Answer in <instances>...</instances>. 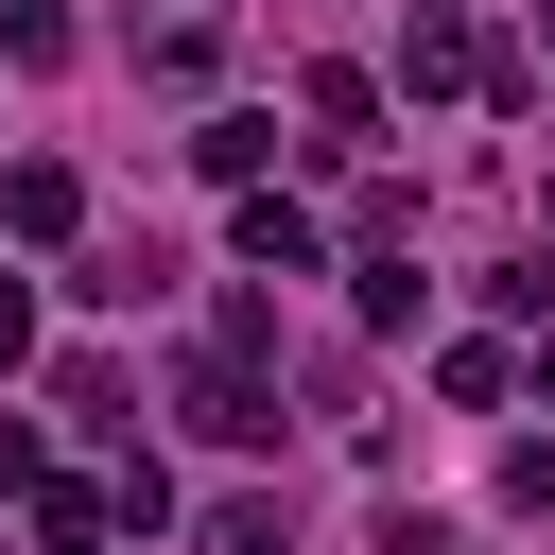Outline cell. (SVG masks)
<instances>
[{"label": "cell", "instance_id": "obj_6", "mask_svg": "<svg viewBox=\"0 0 555 555\" xmlns=\"http://www.w3.org/2000/svg\"><path fill=\"white\" fill-rule=\"evenodd\" d=\"M208 52H225V0H156L139 17V69L156 87H208Z\"/></svg>", "mask_w": 555, "mask_h": 555}, {"label": "cell", "instance_id": "obj_15", "mask_svg": "<svg viewBox=\"0 0 555 555\" xmlns=\"http://www.w3.org/2000/svg\"><path fill=\"white\" fill-rule=\"evenodd\" d=\"M538 399H555V347H538Z\"/></svg>", "mask_w": 555, "mask_h": 555}, {"label": "cell", "instance_id": "obj_4", "mask_svg": "<svg viewBox=\"0 0 555 555\" xmlns=\"http://www.w3.org/2000/svg\"><path fill=\"white\" fill-rule=\"evenodd\" d=\"M0 225H17V243H69V225H87V173H69V156H17V173H0Z\"/></svg>", "mask_w": 555, "mask_h": 555}, {"label": "cell", "instance_id": "obj_13", "mask_svg": "<svg viewBox=\"0 0 555 555\" xmlns=\"http://www.w3.org/2000/svg\"><path fill=\"white\" fill-rule=\"evenodd\" d=\"M0 486H17V503L52 486V451H35V416H0Z\"/></svg>", "mask_w": 555, "mask_h": 555}, {"label": "cell", "instance_id": "obj_5", "mask_svg": "<svg viewBox=\"0 0 555 555\" xmlns=\"http://www.w3.org/2000/svg\"><path fill=\"white\" fill-rule=\"evenodd\" d=\"M225 243H243V278H312V260H330L295 191H243V225H225Z\"/></svg>", "mask_w": 555, "mask_h": 555}, {"label": "cell", "instance_id": "obj_7", "mask_svg": "<svg viewBox=\"0 0 555 555\" xmlns=\"http://www.w3.org/2000/svg\"><path fill=\"white\" fill-rule=\"evenodd\" d=\"M104 538H121L104 486H35V555H104Z\"/></svg>", "mask_w": 555, "mask_h": 555}, {"label": "cell", "instance_id": "obj_1", "mask_svg": "<svg viewBox=\"0 0 555 555\" xmlns=\"http://www.w3.org/2000/svg\"><path fill=\"white\" fill-rule=\"evenodd\" d=\"M173 416H191L208 451H278V382H260V364H225V347H191V382H173Z\"/></svg>", "mask_w": 555, "mask_h": 555}, {"label": "cell", "instance_id": "obj_8", "mask_svg": "<svg viewBox=\"0 0 555 555\" xmlns=\"http://www.w3.org/2000/svg\"><path fill=\"white\" fill-rule=\"evenodd\" d=\"M52 416H87V434H139V416H121V364H104V347H69V364H52Z\"/></svg>", "mask_w": 555, "mask_h": 555}, {"label": "cell", "instance_id": "obj_3", "mask_svg": "<svg viewBox=\"0 0 555 555\" xmlns=\"http://www.w3.org/2000/svg\"><path fill=\"white\" fill-rule=\"evenodd\" d=\"M295 121H312V156H364V139H382V69H312Z\"/></svg>", "mask_w": 555, "mask_h": 555}, {"label": "cell", "instance_id": "obj_12", "mask_svg": "<svg viewBox=\"0 0 555 555\" xmlns=\"http://www.w3.org/2000/svg\"><path fill=\"white\" fill-rule=\"evenodd\" d=\"M208 555H295V538H278V503H208Z\"/></svg>", "mask_w": 555, "mask_h": 555}, {"label": "cell", "instance_id": "obj_9", "mask_svg": "<svg viewBox=\"0 0 555 555\" xmlns=\"http://www.w3.org/2000/svg\"><path fill=\"white\" fill-rule=\"evenodd\" d=\"M260 156H278V121H260V104H243V121H208V139H191V173H225V191H260Z\"/></svg>", "mask_w": 555, "mask_h": 555}, {"label": "cell", "instance_id": "obj_14", "mask_svg": "<svg viewBox=\"0 0 555 555\" xmlns=\"http://www.w3.org/2000/svg\"><path fill=\"white\" fill-rule=\"evenodd\" d=\"M17 347H35V295H17V278H0V364H17Z\"/></svg>", "mask_w": 555, "mask_h": 555}, {"label": "cell", "instance_id": "obj_10", "mask_svg": "<svg viewBox=\"0 0 555 555\" xmlns=\"http://www.w3.org/2000/svg\"><path fill=\"white\" fill-rule=\"evenodd\" d=\"M486 312H520V330H555V243H520V260L486 278Z\"/></svg>", "mask_w": 555, "mask_h": 555}, {"label": "cell", "instance_id": "obj_2", "mask_svg": "<svg viewBox=\"0 0 555 555\" xmlns=\"http://www.w3.org/2000/svg\"><path fill=\"white\" fill-rule=\"evenodd\" d=\"M399 87H486V35H468L451 0H416V17H399Z\"/></svg>", "mask_w": 555, "mask_h": 555}, {"label": "cell", "instance_id": "obj_11", "mask_svg": "<svg viewBox=\"0 0 555 555\" xmlns=\"http://www.w3.org/2000/svg\"><path fill=\"white\" fill-rule=\"evenodd\" d=\"M0 52L17 69H69V0H0Z\"/></svg>", "mask_w": 555, "mask_h": 555}]
</instances>
